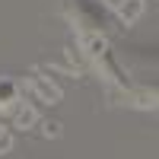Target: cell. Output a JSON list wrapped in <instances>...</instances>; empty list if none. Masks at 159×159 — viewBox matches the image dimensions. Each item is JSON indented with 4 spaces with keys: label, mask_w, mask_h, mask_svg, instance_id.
<instances>
[{
    "label": "cell",
    "mask_w": 159,
    "mask_h": 159,
    "mask_svg": "<svg viewBox=\"0 0 159 159\" xmlns=\"http://www.w3.org/2000/svg\"><path fill=\"white\" fill-rule=\"evenodd\" d=\"M13 99H16V83L7 76H0V105H10Z\"/></svg>",
    "instance_id": "cell-1"
}]
</instances>
